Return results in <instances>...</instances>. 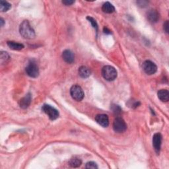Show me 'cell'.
<instances>
[{
  "mask_svg": "<svg viewBox=\"0 0 169 169\" xmlns=\"http://www.w3.org/2000/svg\"><path fill=\"white\" fill-rule=\"evenodd\" d=\"M112 110H113V112H115L116 114H119L122 111L120 107L118 106V105H114V107L112 108Z\"/></svg>",
  "mask_w": 169,
  "mask_h": 169,
  "instance_id": "cell-22",
  "label": "cell"
},
{
  "mask_svg": "<svg viewBox=\"0 0 169 169\" xmlns=\"http://www.w3.org/2000/svg\"><path fill=\"white\" fill-rule=\"evenodd\" d=\"M162 143V135L161 134H155L153 137V145L157 153H159Z\"/></svg>",
  "mask_w": 169,
  "mask_h": 169,
  "instance_id": "cell-8",
  "label": "cell"
},
{
  "mask_svg": "<svg viewBox=\"0 0 169 169\" xmlns=\"http://www.w3.org/2000/svg\"><path fill=\"white\" fill-rule=\"evenodd\" d=\"M158 97L162 102H168L169 100V93L167 89H161L158 92Z\"/></svg>",
  "mask_w": 169,
  "mask_h": 169,
  "instance_id": "cell-13",
  "label": "cell"
},
{
  "mask_svg": "<svg viewBox=\"0 0 169 169\" xmlns=\"http://www.w3.org/2000/svg\"><path fill=\"white\" fill-rule=\"evenodd\" d=\"M103 31H104V32L106 34H110L111 33V31L109 29H108L107 27H105L104 29H103Z\"/></svg>",
  "mask_w": 169,
  "mask_h": 169,
  "instance_id": "cell-25",
  "label": "cell"
},
{
  "mask_svg": "<svg viewBox=\"0 0 169 169\" xmlns=\"http://www.w3.org/2000/svg\"><path fill=\"white\" fill-rule=\"evenodd\" d=\"M85 167L87 168H93V169H96V168H98V166L97 164L95 163V162H88L87 164H86V166Z\"/></svg>",
  "mask_w": 169,
  "mask_h": 169,
  "instance_id": "cell-21",
  "label": "cell"
},
{
  "mask_svg": "<svg viewBox=\"0 0 169 169\" xmlns=\"http://www.w3.org/2000/svg\"><path fill=\"white\" fill-rule=\"evenodd\" d=\"M102 76L106 81H112L117 77L118 73L114 67L111 65H106L102 69Z\"/></svg>",
  "mask_w": 169,
  "mask_h": 169,
  "instance_id": "cell-2",
  "label": "cell"
},
{
  "mask_svg": "<svg viewBox=\"0 0 169 169\" xmlns=\"http://www.w3.org/2000/svg\"><path fill=\"white\" fill-rule=\"evenodd\" d=\"M62 3L65 5V6H71L74 3V1H71V0H65V1H62Z\"/></svg>",
  "mask_w": 169,
  "mask_h": 169,
  "instance_id": "cell-24",
  "label": "cell"
},
{
  "mask_svg": "<svg viewBox=\"0 0 169 169\" xmlns=\"http://www.w3.org/2000/svg\"><path fill=\"white\" fill-rule=\"evenodd\" d=\"M31 99H32V97H31V93H28L25 97H23L19 101L20 107L23 109H27V108L29 107V105H31Z\"/></svg>",
  "mask_w": 169,
  "mask_h": 169,
  "instance_id": "cell-11",
  "label": "cell"
},
{
  "mask_svg": "<svg viewBox=\"0 0 169 169\" xmlns=\"http://www.w3.org/2000/svg\"><path fill=\"white\" fill-rule=\"evenodd\" d=\"M9 59H10V57H9L7 52H2L1 55H0V60H1L2 64H6L9 60Z\"/></svg>",
  "mask_w": 169,
  "mask_h": 169,
  "instance_id": "cell-19",
  "label": "cell"
},
{
  "mask_svg": "<svg viewBox=\"0 0 169 169\" xmlns=\"http://www.w3.org/2000/svg\"><path fill=\"white\" fill-rule=\"evenodd\" d=\"M70 94L72 97L76 101H81L84 95L82 88L77 84H74L72 87L70 89Z\"/></svg>",
  "mask_w": 169,
  "mask_h": 169,
  "instance_id": "cell-3",
  "label": "cell"
},
{
  "mask_svg": "<svg viewBox=\"0 0 169 169\" xmlns=\"http://www.w3.org/2000/svg\"><path fill=\"white\" fill-rule=\"evenodd\" d=\"M147 18L150 22L156 23L159 19V14L156 10L151 9L147 13Z\"/></svg>",
  "mask_w": 169,
  "mask_h": 169,
  "instance_id": "cell-12",
  "label": "cell"
},
{
  "mask_svg": "<svg viewBox=\"0 0 169 169\" xmlns=\"http://www.w3.org/2000/svg\"><path fill=\"white\" fill-rule=\"evenodd\" d=\"M87 20L91 23V25H92V26H93V27L94 28V29H95L96 31H97V30H98V25H97L96 21L94 19L93 17H89V16L87 17Z\"/></svg>",
  "mask_w": 169,
  "mask_h": 169,
  "instance_id": "cell-20",
  "label": "cell"
},
{
  "mask_svg": "<svg viewBox=\"0 0 169 169\" xmlns=\"http://www.w3.org/2000/svg\"><path fill=\"white\" fill-rule=\"evenodd\" d=\"M62 58L65 62L68 64H72L74 61L75 56L71 50H65L62 53Z\"/></svg>",
  "mask_w": 169,
  "mask_h": 169,
  "instance_id": "cell-10",
  "label": "cell"
},
{
  "mask_svg": "<svg viewBox=\"0 0 169 169\" xmlns=\"http://www.w3.org/2000/svg\"><path fill=\"white\" fill-rule=\"evenodd\" d=\"M0 22H1V26H2V27H3L5 22H4V20L2 18H1V19H0Z\"/></svg>",
  "mask_w": 169,
  "mask_h": 169,
  "instance_id": "cell-26",
  "label": "cell"
},
{
  "mask_svg": "<svg viewBox=\"0 0 169 169\" xmlns=\"http://www.w3.org/2000/svg\"><path fill=\"white\" fill-rule=\"evenodd\" d=\"M95 120L101 126L106 128L109 125V117L106 114H98L95 117Z\"/></svg>",
  "mask_w": 169,
  "mask_h": 169,
  "instance_id": "cell-9",
  "label": "cell"
},
{
  "mask_svg": "<svg viewBox=\"0 0 169 169\" xmlns=\"http://www.w3.org/2000/svg\"><path fill=\"white\" fill-rule=\"evenodd\" d=\"M113 129L118 133H122L127 129V125L123 118L120 117H117L114 120L113 122Z\"/></svg>",
  "mask_w": 169,
  "mask_h": 169,
  "instance_id": "cell-5",
  "label": "cell"
},
{
  "mask_svg": "<svg viewBox=\"0 0 169 169\" xmlns=\"http://www.w3.org/2000/svg\"><path fill=\"white\" fill-rule=\"evenodd\" d=\"M26 73L31 77L36 78L39 75V69L37 65L33 62H30L26 68Z\"/></svg>",
  "mask_w": 169,
  "mask_h": 169,
  "instance_id": "cell-6",
  "label": "cell"
},
{
  "mask_svg": "<svg viewBox=\"0 0 169 169\" xmlns=\"http://www.w3.org/2000/svg\"><path fill=\"white\" fill-rule=\"evenodd\" d=\"M168 21H167L165 23V24L163 25V29L164 30H165V31L167 32V33H168Z\"/></svg>",
  "mask_w": 169,
  "mask_h": 169,
  "instance_id": "cell-23",
  "label": "cell"
},
{
  "mask_svg": "<svg viewBox=\"0 0 169 169\" xmlns=\"http://www.w3.org/2000/svg\"><path fill=\"white\" fill-rule=\"evenodd\" d=\"M102 9L103 12L106 13H112L115 11V7L110 2H106L103 4Z\"/></svg>",
  "mask_w": 169,
  "mask_h": 169,
  "instance_id": "cell-16",
  "label": "cell"
},
{
  "mask_svg": "<svg viewBox=\"0 0 169 169\" xmlns=\"http://www.w3.org/2000/svg\"><path fill=\"white\" fill-rule=\"evenodd\" d=\"M19 32L22 36L27 39H32L35 37V32L28 21H24L20 25Z\"/></svg>",
  "mask_w": 169,
  "mask_h": 169,
  "instance_id": "cell-1",
  "label": "cell"
},
{
  "mask_svg": "<svg viewBox=\"0 0 169 169\" xmlns=\"http://www.w3.org/2000/svg\"><path fill=\"white\" fill-rule=\"evenodd\" d=\"M42 110L45 114L48 115L49 118L52 120H55L59 117V112L55 108L48 105H44L42 108Z\"/></svg>",
  "mask_w": 169,
  "mask_h": 169,
  "instance_id": "cell-4",
  "label": "cell"
},
{
  "mask_svg": "<svg viewBox=\"0 0 169 169\" xmlns=\"http://www.w3.org/2000/svg\"><path fill=\"white\" fill-rule=\"evenodd\" d=\"M143 69L144 72L149 76L155 74L157 71V67L155 64L150 60L145 61L143 64Z\"/></svg>",
  "mask_w": 169,
  "mask_h": 169,
  "instance_id": "cell-7",
  "label": "cell"
},
{
  "mask_svg": "<svg viewBox=\"0 0 169 169\" xmlns=\"http://www.w3.org/2000/svg\"><path fill=\"white\" fill-rule=\"evenodd\" d=\"M81 163H82V162H81V161L80 160V159H77V158L72 159L71 160L69 161V165L71 166L72 167H73V168H77V167H80L81 165Z\"/></svg>",
  "mask_w": 169,
  "mask_h": 169,
  "instance_id": "cell-18",
  "label": "cell"
},
{
  "mask_svg": "<svg viewBox=\"0 0 169 169\" xmlns=\"http://www.w3.org/2000/svg\"><path fill=\"white\" fill-rule=\"evenodd\" d=\"M11 4L5 1H2L0 2V10H1L2 12H6L9 9H11Z\"/></svg>",
  "mask_w": 169,
  "mask_h": 169,
  "instance_id": "cell-17",
  "label": "cell"
},
{
  "mask_svg": "<svg viewBox=\"0 0 169 169\" xmlns=\"http://www.w3.org/2000/svg\"><path fill=\"white\" fill-rule=\"evenodd\" d=\"M79 75L82 78H87L91 76V71L88 68L85 66H81L78 70Z\"/></svg>",
  "mask_w": 169,
  "mask_h": 169,
  "instance_id": "cell-14",
  "label": "cell"
},
{
  "mask_svg": "<svg viewBox=\"0 0 169 169\" xmlns=\"http://www.w3.org/2000/svg\"><path fill=\"white\" fill-rule=\"evenodd\" d=\"M7 44L9 48L13 50H21L24 48V45L20 43H18V42H16L8 41Z\"/></svg>",
  "mask_w": 169,
  "mask_h": 169,
  "instance_id": "cell-15",
  "label": "cell"
}]
</instances>
